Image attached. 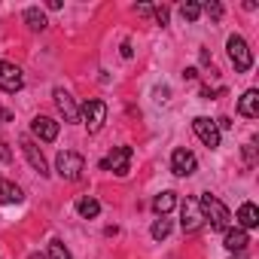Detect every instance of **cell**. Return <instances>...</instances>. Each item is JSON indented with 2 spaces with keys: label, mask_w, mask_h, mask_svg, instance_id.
Segmentation results:
<instances>
[{
  "label": "cell",
  "mask_w": 259,
  "mask_h": 259,
  "mask_svg": "<svg viewBox=\"0 0 259 259\" xmlns=\"http://www.w3.org/2000/svg\"><path fill=\"white\" fill-rule=\"evenodd\" d=\"M150 232H153V238H156V241H165V238L171 235V220H168V217H159V220L153 223V229H150Z\"/></svg>",
  "instance_id": "obj_20"
},
{
  "label": "cell",
  "mask_w": 259,
  "mask_h": 259,
  "mask_svg": "<svg viewBox=\"0 0 259 259\" xmlns=\"http://www.w3.org/2000/svg\"><path fill=\"white\" fill-rule=\"evenodd\" d=\"M244 159H247V165H253V162H256V153H253V144H247V147H244Z\"/></svg>",
  "instance_id": "obj_25"
},
{
  "label": "cell",
  "mask_w": 259,
  "mask_h": 259,
  "mask_svg": "<svg viewBox=\"0 0 259 259\" xmlns=\"http://www.w3.org/2000/svg\"><path fill=\"white\" fill-rule=\"evenodd\" d=\"M49 259H73L70 253H67V247L55 238V241H49Z\"/></svg>",
  "instance_id": "obj_22"
},
{
  "label": "cell",
  "mask_w": 259,
  "mask_h": 259,
  "mask_svg": "<svg viewBox=\"0 0 259 259\" xmlns=\"http://www.w3.org/2000/svg\"><path fill=\"white\" fill-rule=\"evenodd\" d=\"M25 195L13 180H0V204H19Z\"/></svg>",
  "instance_id": "obj_17"
},
{
  "label": "cell",
  "mask_w": 259,
  "mask_h": 259,
  "mask_svg": "<svg viewBox=\"0 0 259 259\" xmlns=\"http://www.w3.org/2000/svg\"><path fill=\"white\" fill-rule=\"evenodd\" d=\"M52 98H55V107H58V113L64 116V122H79V107L73 104L70 92H64V89H55V92H52Z\"/></svg>",
  "instance_id": "obj_11"
},
{
  "label": "cell",
  "mask_w": 259,
  "mask_h": 259,
  "mask_svg": "<svg viewBox=\"0 0 259 259\" xmlns=\"http://www.w3.org/2000/svg\"><path fill=\"white\" fill-rule=\"evenodd\" d=\"M183 76H186V79H195V76H198V70H195V67H186V70H183Z\"/></svg>",
  "instance_id": "obj_29"
},
{
  "label": "cell",
  "mask_w": 259,
  "mask_h": 259,
  "mask_svg": "<svg viewBox=\"0 0 259 259\" xmlns=\"http://www.w3.org/2000/svg\"><path fill=\"white\" fill-rule=\"evenodd\" d=\"M238 113H241L244 119H256V116H259V92H256V89H247V92L241 95Z\"/></svg>",
  "instance_id": "obj_13"
},
{
  "label": "cell",
  "mask_w": 259,
  "mask_h": 259,
  "mask_svg": "<svg viewBox=\"0 0 259 259\" xmlns=\"http://www.w3.org/2000/svg\"><path fill=\"white\" fill-rule=\"evenodd\" d=\"M180 16H183L186 22H198V19H201V4H192V0H186V4L180 7Z\"/></svg>",
  "instance_id": "obj_21"
},
{
  "label": "cell",
  "mask_w": 259,
  "mask_h": 259,
  "mask_svg": "<svg viewBox=\"0 0 259 259\" xmlns=\"http://www.w3.org/2000/svg\"><path fill=\"white\" fill-rule=\"evenodd\" d=\"M259 226V210H256V204H250V201H244L241 207H238V229H256Z\"/></svg>",
  "instance_id": "obj_15"
},
{
  "label": "cell",
  "mask_w": 259,
  "mask_h": 259,
  "mask_svg": "<svg viewBox=\"0 0 259 259\" xmlns=\"http://www.w3.org/2000/svg\"><path fill=\"white\" fill-rule=\"evenodd\" d=\"M192 132H195V138H198L207 150H217V147H220V128H217L213 119L195 116V119H192Z\"/></svg>",
  "instance_id": "obj_5"
},
{
  "label": "cell",
  "mask_w": 259,
  "mask_h": 259,
  "mask_svg": "<svg viewBox=\"0 0 259 259\" xmlns=\"http://www.w3.org/2000/svg\"><path fill=\"white\" fill-rule=\"evenodd\" d=\"M25 22H28V28H31V31H43V28L49 25L40 7H28V10H25Z\"/></svg>",
  "instance_id": "obj_19"
},
{
  "label": "cell",
  "mask_w": 259,
  "mask_h": 259,
  "mask_svg": "<svg viewBox=\"0 0 259 259\" xmlns=\"http://www.w3.org/2000/svg\"><path fill=\"white\" fill-rule=\"evenodd\" d=\"M174 204H177V195H174L171 189H165V192H159V195L153 198V210H156L159 217H168V213L174 210Z\"/></svg>",
  "instance_id": "obj_16"
},
{
  "label": "cell",
  "mask_w": 259,
  "mask_h": 259,
  "mask_svg": "<svg viewBox=\"0 0 259 259\" xmlns=\"http://www.w3.org/2000/svg\"><path fill=\"white\" fill-rule=\"evenodd\" d=\"M201 13H207L213 22H220V19H223V4H217V0H213V4H204Z\"/></svg>",
  "instance_id": "obj_23"
},
{
  "label": "cell",
  "mask_w": 259,
  "mask_h": 259,
  "mask_svg": "<svg viewBox=\"0 0 259 259\" xmlns=\"http://www.w3.org/2000/svg\"><path fill=\"white\" fill-rule=\"evenodd\" d=\"M55 171H58L61 180H79L82 171H85V162H82L79 153L64 150V153H58V159H55Z\"/></svg>",
  "instance_id": "obj_4"
},
{
  "label": "cell",
  "mask_w": 259,
  "mask_h": 259,
  "mask_svg": "<svg viewBox=\"0 0 259 259\" xmlns=\"http://www.w3.org/2000/svg\"><path fill=\"white\" fill-rule=\"evenodd\" d=\"M31 132H34V138H40L43 144H52V141L58 138V122L49 119V116H37V119L31 122Z\"/></svg>",
  "instance_id": "obj_12"
},
{
  "label": "cell",
  "mask_w": 259,
  "mask_h": 259,
  "mask_svg": "<svg viewBox=\"0 0 259 259\" xmlns=\"http://www.w3.org/2000/svg\"><path fill=\"white\" fill-rule=\"evenodd\" d=\"M198 210H201L204 223H210V229H217V232H226V229H229V223H232L229 207H226L217 195H210V192H204V195L198 198Z\"/></svg>",
  "instance_id": "obj_1"
},
{
  "label": "cell",
  "mask_w": 259,
  "mask_h": 259,
  "mask_svg": "<svg viewBox=\"0 0 259 259\" xmlns=\"http://www.w3.org/2000/svg\"><path fill=\"white\" fill-rule=\"evenodd\" d=\"M180 226H183V232L186 235H195V232H201V226H204V217H201V210H198V201H192V198H186L183 201V207H180Z\"/></svg>",
  "instance_id": "obj_9"
},
{
  "label": "cell",
  "mask_w": 259,
  "mask_h": 259,
  "mask_svg": "<svg viewBox=\"0 0 259 259\" xmlns=\"http://www.w3.org/2000/svg\"><path fill=\"white\" fill-rule=\"evenodd\" d=\"M22 85H25L22 67L13 64V61H0V92L16 95V92H22Z\"/></svg>",
  "instance_id": "obj_7"
},
{
  "label": "cell",
  "mask_w": 259,
  "mask_h": 259,
  "mask_svg": "<svg viewBox=\"0 0 259 259\" xmlns=\"http://www.w3.org/2000/svg\"><path fill=\"white\" fill-rule=\"evenodd\" d=\"M28 259H46V256H40V253H31V256H28Z\"/></svg>",
  "instance_id": "obj_30"
},
{
  "label": "cell",
  "mask_w": 259,
  "mask_h": 259,
  "mask_svg": "<svg viewBox=\"0 0 259 259\" xmlns=\"http://www.w3.org/2000/svg\"><path fill=\"white\" fill-rule=\"evenodd\" d=\"M76 213H79L82 220H95V217L101 213V201L92 198V195H89V198H79V201H76Z\"/></svg>",
  "instance_id": "obj_18"
},
{
  "label": "cell",
  "mask_w": 259,
  "mask_h": 259,
  "mask_svg": "<svg viewBox=\"0 0 259 259\" xmlns=\"http://www.w3.org/2000/svg\"><path fill=\"white\" fill-rule=\"evenodd\" d=\"M138 10V16H153V7L150 4H141V7H135Z\"/></svg>",
  "instance_id": "obj_27"
},
{
  "label": "cell",
  "mask_w": 259,
  "mask_h": 259,
  "mask_svg": "<svg viewBox=\"0 0 259 259\" xmlns=\"http://www.w3.org/2000/svg\"><path fill=\"white\" fill-rule=\"evenodd\" d=\"M19 147H22V153H25V159L31 162V168H34V171H37L40 177H46V174H49V168H46V159H43V153H40V147L34 144V138H28V135H25V138L19 141Z\"/></svg>",
  "instance_id": "obj_10"
},
{
  "label": "cell",
  "mask_w": 259,
  "mask_h": 259,
  "mask_svg": "<svg viewBox=\"0 0 259 259\" xmlns=\"http://www.w3.org/2000/svg\"><path fill=\"white\" fill-rule=\"evenodd\" d=\"M213 122H217V128H223V132H229V128H232V119H226V116H220Z\"/></svg>",
  "instance_id": "obj_26"
},
{
  "label": "cell",
  "mask_w": 259,
  "mask_h": 259,
  "mask_svg": "<svg viewBox=\"0 0 259 259\" xmlns=\"http://www.w3.org/2000/svg\"><path fill=\"white\" fill-rule=\"evenodd\" d=\"M135 55V49H132V43H122V58H132Z\"/></svg>",
  "instance_id": "obj_28"
},
{
  "label": "cell",
  "mask_w": 259,
  "mask_h": 259,
  "mask_svg": "<svg viewBox=\"0 0 259 259\" xmlns=\"http://www.w3.org/2000/svg\"><path fill=\"white\" fill-rule=\"evenodd\" d=\"M247 244H250V238H247L244 229H238V226H235V229H226V241H223V247H226L229 253H241Z\"/></svg>",
  "instance_id": "obj_14"
},
{
  "label": "cell",
  "mask_w": 259,
  "mask_h": 259,
  "mask_svg": "<svg viewBox=\"0 0 259 259\" xmlns=\"http://www.w3.org/2000/svg\"><path fill=\"white\" fill-rule=\"evenodd\" d=\"M171 171H174L177 177H189V174H195V171H198V159H195V153L186 150V147L174 150V153H171Z\"/></svg>",
  "instance_id": "obj_8"
},
{
  "label": "cell",
  "mask_w": 259,
  "mask_h": 259,
  "mask_svg": "<svg viewBox=\"0 0 259 259\" xmlns=\"http://www.w3.org/2000/svg\"><path fill=\"white\" fill-rule=\"evenodd\" d=\"M132 156H135L132 147H116V150L101 162V168H104V171H113L116 177H125L128 171H132Z\"/></svg>",
  "instance_id": "obj_6"
},
{
  "label": "cell",
  "mask_w": 259,
  "mask_h": 259,
  "mask_svg": "<svg viewBox=\"0 0 259 259\" xmlns=\"http://www.w3.org/2000/svg\"><path fill=\"white\" fill-rule=\"evenodd\" d=\"M226 49H229V58H232V64H235L238 73H247V70L253 67V52H250V46H247L244 37L232 34L229 43H226Z\"/></svg>",
  "instance_id": "obj_3"
},
{
  "label": "cell",
  "mask_w": 259,
  "mask_h": 259,
  "mask_svg": "<svg viewBox=\"0 0 259 259\" xmlns=\"http://www.w3.org/2000/svg\"><path fill=\"white\" fill-rule=\"evenodd\" d=\"M79 122L89 128V135H98L101 128H104V122H107V104L98 101V98L85 101L82 110H79Z\"/></svg>",
  "instance_id": "obj_2"
},
{
  "label": "cell",
  "mask_w": 259,
  "mask_h": 259,
  "mask_svg": "<svg viewBox=\"0 0 259 259\" xmlns=\"http://www.w3.org/2000/svg\"><path fill=\"white\" fill-rule=\"evenodd\" d=\"M153 16H156L159 25H168V16H171V13H168V7H153Z\"/></svg>",
  "instance_id": "obj_24"
}]
</instances>
